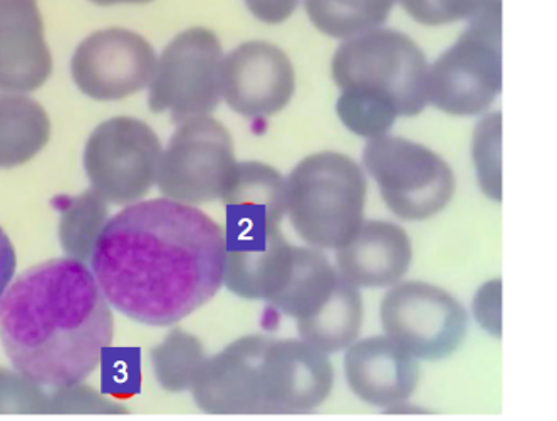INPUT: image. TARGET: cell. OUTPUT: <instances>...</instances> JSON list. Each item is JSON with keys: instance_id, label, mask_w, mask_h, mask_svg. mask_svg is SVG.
<instances>
[{"instance_id": "cell-24", "label": "cell", "mask_w": 557, "mask_h": 421, "mask_svg": "<svg viewBox=\"0 0 557 421\" xmlns=\"http://www.w3.org/2000/svg\"><path fill=\"white\" fill-rule=\"evenodd\" d=\"M396 2L400 0H305V8L315 29L349 39L383 26Z\"/></svg>"}, {"instance_id": "cell-7", "label": "cell", "mask_w": 557, "mask_h": 421, "mask_svg": "<svg viewBox=\"0 0 557 421\" xmlns=\"http://www.w3.org/2000/svg\"><path fill=\"white\" fill-rule=\"evenodd\" d=\"M222 51L215 33L191 27L175 36L157 61L148 107L173 122L209 116L222 99Z\"/></svg>"}, {"instance_id": "cell-19", "label": "cell", "mask_w": 557, "mask_h": 421, "mask_svg": "<svg viewBox=\"0 0 557 421\" xmlns=\"http://www.w3.org/2000/svg\"><path fill=\"white\" fill-rule=\"evenodd\" d=\"M227 224L275 225L286 215V179L261 162H243L221 197Z\"/></svg>"}, {"instance_id": "cell-12", "label": "cell", "mask_w": 557, "mask_h": 421, "mask_svg": "<svg viewBox=\"0 0 557 421\" xmlns=\"http://www.w3.org/2000/svg\"><path fill=\"white\" fill-rule=\"evenodd\" d=\"M333 385L326 352L302 339H271L261 364L262 414L311 413L326 401Z\"/></svg>"}, {"instance_id": "cell-3", "label": "cell", "mask_w": 557, "mask_h": 421, "mask_svg": "<svg viewBox=\"0 0 557 421\" xmlns=\"http://www.w3.org/2000/svg\"><path fill=\"white\" fill-rule=\"evenodd\" d=\"M367 178L352 158L309 154L286 179V213L297 235L318 249H339L363 224Z\"/></svg>"}, {"instance_id": "cell-21", "label": "cell", "mask_w": 557, "mask_h": 421, "mask_svg": "<svg viewBox=\"0 0 557 421\" xmlns=\"http://www.w3.org/2000/svg\"><path fill=\"white\" fill-rule=\"evenodd\" d=\"M363 324V299L360 287L339 278L326 302L314 314L297 323L302 340L321 349L336 352L349 348L360 334Z\"/></svg>"}, {"instance_id": "cell-18", "label": "cell", "mask_w": 557, "mask_h": 421, "mask_svg": "<svg viewBox=\"0 0 557 421\" xmlns=\"http://www.w3.org/2000/svg\"><path fill=\"white\" fill-rule=\"evenodd\" d=\"M413 247L400 225L363 222L337 249V272L356 287H388L400 283L410 269Z\"/></svg>"}, {"instance_id": "cell-17", "label": "cell", "mask_w": 557, "mask_h": 421, "mask_svg": "<svg viewBox=\"0 0 557 421\" xmlns=\"http://www.w3.org/2000/svg\"><path fill=\"white\" fill-rule=\"evenodd\" d=\"M346 349V381L364 404L389 408L413 395L420 368L395 340L388 336L368 337Z\"/></svg>"}, {"instance_id": "cell-27", "label": "cell", "mask_w": 557, "mask_h": 421, "mask_svg": "<svg viewBox=\"0 0 557 421\" xmlns=\"http://www.w3.org/2000/svg\"><path fill=\"white\" fill-rule=\"evenodd\" d=\"M473 162L482 191L499 203L503 200L500 182V113L485 116L473 133Z\"/></svg>"}, {"instance_id": "cell-23", "label": "cell", "mask_w": 557, "mask_h": 421, "mask_svg": "<svg viewBox=\"0 0 557 421\" xmlns=\"http://www.w3.org/2000/svg\"><path fill=\"white\" fill-rule=\"evenodd\" d=\"M59 243L71 259L88 264L99 234L110 220L108 202L98 191L86 190L77 197H58Z\"/></svg>"}, {"instance_id": "cell-13", "label": "cell", "mask_w": 557, "mask_h": 421, "mask_svg": "<svg viewBox=\"0 0 557 421\" xmlns=\"http://www.w3.org/2000/svg\"><path fill=\"white\" fill-rule=\"evenodd\" d=\"M296 91V73L283 49L265 41L237 46L222 61V98L246 117L283 111Z\"/></svg>"}, {"instance_id": "cell-2", "label": "cell", "mask_w": 557, "mask_h": 421, "mask_svg": "<svg viewBox=\"0 0 557 421\" xmlns=\"http://www.w3.org/2000/svg\"><path fill=\"white\" fill-rule=\"evenodd\" d=\"M114 318L85 262L46 260L18 275L0 300V343L14 370L42 388L83 383L101 364Z\"/></svg>"}, {"instance_id": "cell-28", "label": "cell", "mask_w": 557, "mask_h": 421, "mask_svg": "<svg viewBox=\"0 0 557 421\" xmlns=\"http://www.w3.org/2000/svg\"><path fill=\"white\" fill-rule=\"evenodd\" d=\"M0 414H49L48 389L0 367Z\"/></svg>"}, {"instance_id": "cell-15", "label": "cell", "mask_w": 557, "mask_h": 421, "mask_svg": "<svg viewBox=\"0 0 557 421\" xmlns=\"http://www.w3.org/2000/svg\"><path fill=\"white\" fill-rule=\"evenodd\" d=\"M272 337L252 334L235 339L207 358L191 386L195 404L209 414H262L261 364Z\"/></svg>"}, {"instance_id": "cell-16", "label": "cell", "mask_w": 557, "mask_h": 421, "mask_svg": "<svg viewBox=\"0 0 557 421\" xmlns=\"http://www.w3.org/2000/svg\"><path fill=\"white\" fill-rule=\"evenodd\" d=\"M51 74V49L37 0H0V91H37Z\"/></svg>"}, {"instance_id": "cell-22", "label": "cell", "mask_w": 557, "mask_h": 421, "mask_svg": "<svg viewBox=\"0 0 557 421\" xmlns=\"http://www.w3.org/2000/svg\"><path fill=\"white\" fill-rule=\"evenodd\" d=\"M342 274L330 260L314 249L296 247L293 271L286 286L272 299L271 306L284 315L305 321L326 302L336 289Z\"/></svg>"}, {"instance_id": "cell-26", "label": "cell", "mask_w": 557, "mask_h": 421, "mask_svg": "<svg viewBox=\"0 0 557 421\" xmlns=\"http://www.w3.org/2000/svg\"><path fill=\"white\" fill-rule=\"evenodd\" d=\"M400 4L414 23L429 27L503 18V0H400Z\"/></svg>"}, {"instance_id": "cell-4", "label": "cell", "mask_w": 557, "mask_h": 421, "mask_svg": "<svg viewBox=\"0 0 557 421\" xmlns=\"http://www.w3.org/2000/svg\"><path fill=\"white\" fill-rule=\"evenodd\" d=\"M331 71L342 92L373 101L396 116H417L429 103L425 54L398 30L377 27L349 37L334 52Z\"/></svg>"}, {"instance_id": "cell-6", "label": "cell", "mask_w": 557, "mask_h": 421, "mask_svg": "<svg viewBox=\"0 0 557 421\" xmlns=\"http://www.w3.org/2000/svg\"><path fill=\"white\" fill-rule=\"evenodd\" d=\"M503 18L470 23L429 67L426 101L454 116L485 113L503 91Z\"/></svg>"}, {"instance_id": "cell-32", "label": "cell", "mask_w": 557, "mask_h": 421, "mask_svg": "<svg viewBox=\"0 0 557 421\" xmlns=\"http://www.w3.org/2000/svg\"><path fill=\"white\" fill-rule=\"evenodd\" d=\"M15 268H17V257H15L14 244L11 243L4 228L0 227V300L11 286Z\"/></svg>"}, {"instance_id": "cell-31", "label": "cell", "mask_w": 557, "mask_h": 421, "mask_svg": "<svg viewBox=\"0 0 557 421\" xmlns=\"http://www.w3.org/2000/svg\"><path fill=\"white\" fill-rule=\"evenodd\" d=\"M301 0H246L247 9L265 24H283Z\"/></svg>"}, {"instance_id": "cell-11", "label": "cell", "mask_w": 557, "mask_h": 421, "mask_svg": "<svg viewBox=\"0 0 557 421\" xmlns=\"http://www.w3.org/2000/svg\"><path fill=\"white\" fill-rule=\"evenodd\" d=\"M157 70V52L144 36L120 27L98 30L77 46L71 74L96 101H120L144 91Z\"/></svg>"}, {"instance_id": "cell-33", "label": "cell", "mask_w": 557, "mask_h": 421, "mask_svg": "<svg viewBox=\"0 0 557 421\" xmlns=\"http://www.w3.org/2000/svg\"><path fill=\"white\" fill-rule=\"evenodd\" d=\"M96 5L150 4L153 0H91Z\"/></svg>"}, {"instance_id": "cell-30", "label": "cell", "mask_w": 557, "mask_h": 421, "mask_svg": "<svg viewBox=\"0 0 557 421\" xmlns=\"http://www.w3.org/2000/svg\"><path fill=\"white\" fill-rule=\"evenodd\" d=\"M473 309L481 326L500 336V281H492L479 290Z\"/></svg>"}, {"instance_id": "cell-1", "label": "cell", "mask_w": 557, "mask_h": 421, "mask_svg": "<svg viewBox=\"0 0 557 421\" xmlns=\"http://www.w3.org/2000/svg\"><path fill=\"white\" fill-rule=\"evenodd\" d=\"M224 262V228L202 210L165 197L111 216L89 269L114 311L162 327L181 323L215 297Z\"/></svg>"}, {"instance_id": "cell-29", "label": "cell", "mask_w": 557, "mask_h": 421, "mask_svg": "<svg viewBox=\"0 0 557 421\" xmlns=\"http://www.w3.org/2000/svg\"><path fill=\"white\" fill-rule=\"evenodd\" d=\"M125 405L108 398L85 383L51 389L49 414H126Z\"/></svg>"}, {"instance_id": "cell-14", "label": "cell", "mask_w": 557, "mask_h": 421, "mask_svg": "<svg viewBox=\"0 0 557 421\" xmlns=\"http://www.w3.org/2000/svg\"><path fill=\"white\" fill-rule=\"evenodd\" d=\"M224 231L222 284L237 297L271 305L286 286L296 247L275 225L227 224Z\"/></svg>"}, {"instance_id": "cell-5", "label": "cell", "mask_w": 557, "mask_h": 421, "mask_svg": "<svg viewBox=\"0 0 557 421\" xmlns=\"http://www.w3.org/2000/svg\"><path fill=\"white\" fill-rule=\"evenodd\" d=\"M363 163L389 212L405 222L441 213L455 194V175L441 154L400 136L368 141Z\"/></svg>"}, {"instance_id": "cell-10", "label": "cell", "mask_w": 557, "mask_h": 421, "mask_svg": "<svg viewBox=\"0 0 557 421\" xmlns=\"http://www.w3.org/2000/svg\"><path fill=\"white\" fill-rule=\"evenodd\" d=\"M380 319L386 336L414 359L438 361L462 346L466 308L447 290L426 283H404L383 297Z\"/></svg>"}, {"instance_id": "cell-8", "label": "cell", "mask_w": 557, "mask_h": 421, "mask_svg": "<svg viewBox=\"0 0 557 421\" xmlns=\"http://www.w3.org/2000/svg\"><path fill=\"white\" fill-rule=\"evenodd\" d=\"M157 133L132 116L111 117L86 141L83 163L89 184L108 203L139 202L157 184L163 153Z\"/></svg>"}, {"instance_id": "cell-20", "label": "cell", "mask_w": 557, "mask_h": 421, "mask_svg": "<svg viewBox=\"0 0 557 421\" xmlns=\"http://www.w3.org/2000/svg\"><path fill=\"white\" fill-rule=\"evenodd\" d=\"M51 139V120L29 96L0 95V169L26 165Z\"/></svg>"}, {"instance_id": "cell-25", "label": "cell", "mask_w": 557, "mask_h": 421, "mask_svg": "<svg viewBox=\"0 0 557 421\" xmlns=\"http://www.w3.org/2000/svg\"><path fill=\"white\" fill-rule=\"evenodd\" d=\"M150 358L158 385L169 393H184L195 385L207 356L197 336L175 327L151 349Z\"/></svg>"}, {"instance_id": "cell-9", "label": "cell", "mask_w": 557, "mask_h": 421, "mask_svg": "<svg viewBox=\"0 0 557 421\" xmlns=\"http://www.w3.org/2000/svg\"><path fill=\"white\" fill-rule=\"evenodd\" d=\"M231 133L210 116L181 123L158 166L157 184L170 200L198 206L221 198L234 175Z\"/></svg>"}]
</instances>
